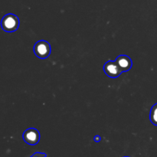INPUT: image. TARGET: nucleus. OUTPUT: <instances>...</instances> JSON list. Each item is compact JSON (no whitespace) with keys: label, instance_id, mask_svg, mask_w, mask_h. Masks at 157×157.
<instances>
[{"label":"nucleus","instance_id":"f257e3e1","mask_svg":"<svg viewBox=\"0 0 157 157\" xmlns=\"http://www.w3.org/2000/svg\"><path fill=\"white\" fill-rule=\"evenodd\" d=\"M19 18L14 14H7L1 21L2 29L6 32H14L19 27Z\"/></svg>","mask_w":157,"mask_h":157},{"label":"nucleus","instance_id":"f03ea898","mask_svg":"<svg viewBox=\"0 0 157 157\" xmlns=\"http://www.w3.org/2000/svg\"><path fill=\"white\" fill-rule=\"evenodd\" d=\"M52 48L47 41L40 40L37 41L34 45V53L38 58L41 59H45L50 55Z\"/></svg>","mask_w":157,"mask_h":157},{"label":"nucleus","instance_id":"7ed1b4c3","mask_svg":"<svg viewBox=\"0 0 157 157\" xmlns=\"http://www.w3.org/2000/svg\"><path fill=\"white\" fill-rule=\"evenodd\" d=\"M22 138L29 145H36L40 141V133L35 128H29L23 133Z\"/></svg>","mask_w":157,"mask_h":157},{"label":"nucleus","instance_id":"20e7f679","mask_svg":"<svg viewBox=\"0 0 157 157\" xmlns=\"http://www.w3.org/2000/svg\"><path fill=\"white\" fill-rule=\"evenodd\" d=\"M104 71L106 75L111 78H117L123 73L115 61H108L104 64Z\"/></svg>","mask_w":157,"mask_h":157},{"label":"nucleus","instance_id":"39448f33","mask_svg":"<svg viewBox=\"0 0 157 157\" xmlns=\"http://www.w3.org/2000/svg\"><path fill=\"white\" fill-rule=\"evenodd\" d=\"M115 62L117 64L122 72L128 71L133 66V61H132L131 58L127 55H120L117 58Z\"/></svg>","mask_w":157,"mask_h":157},{"label":"nucleus","instance_id":"423d86ee","mask_svg":"<svg viewBox=\"0 0 157 157\" xmlns=\"http://www.w3.org/2000/svg\"><path fill=\"white\" fill-rule=\"evenodd\" d=\"M150 120L153 125L157 126V103L152 107L150 113Z\"/></svg>","mask_w":157,"mask_h":157},{"label":"nucleus","instance_id":"0eeeda50","mask_svg":"<svg viewBox=\"0 0 157 157\" xmlns=\"http://www.w3.org/2000/svg\"><path fill=\"white\" fill-rule=\"evenodd\" d=\"M30 157H47V154L44 153H35L32 156H31Z\"/></svg>","mask_w":157,"mask_h":157},{"label":"nucleus","instance_id":"6e6552de","mask_svg":"<svg viewBox=\"0 0 157 157\" xmlns=\"http://www.w3.org/2000/svg\"><path fill=\"white\" fill-rule=\"evenodd\" d=\"M94 142L96 143H100L101 140V136H99V135H96V136L94 137Z\"/></svg>","mask_w":157,"mask_h":157},{"label":"nucleus","instance_id":"1a4fd4ad","mask_svg":"<svg viewBox=\"0 0 157 157\" xmlns=\"http://www.w3.org/2000/svg\"><path fill=\"white\" fill-rule=\"evenodd\" d=\"M124 157H130V156H124Z\"/></svg>","mask_w":157,"mask_h":157}]
</instances>
